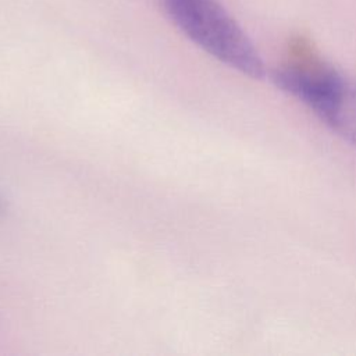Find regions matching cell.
<instances>
[{
  "label": "cell",
  "instance_id": "cell-1",
  "mask_svg": "<svg viewBox=\"0 0 356 356\" xmlns=\"http://www.w3.org/2000/svg\"><path fill=\"white\" fill-rule=\"evenodd\" d=\"M159 3L167 18L203 51L252 79L266 76V67L256 46L218 0Z\"/></svg>",
  "mask_w": 356,
  "mask_h": 356
},
{
  "label": "cell",
  "instance_id": "cell-3",
  "mask_svg": "<svg viewBox=\"0 0 356 356\" xmlns=\"http://www.w3.org/2000/svg\"><path fill=\"white\" fill-rule=\"evenodd\" d=\"M6 211H7V204L3 200V197L0 196V217H3L6 214Z\"/></svg>",
  "mask_w": 356,
  "mask_h": 356
},
{
  "label": "cell",
  "instance_id": "cell-2",
  "mask_svg": "<svg viewBox=\"0 0 356 356\" xmlns=\"http://www.w3.org/2000/svg\"><path fill=\"white\" fill-rule=\"evenodd\" d=\"M273 81L356 147V81L330 67L298 65L275 70Z\"/></svg>",
  "mask_w": 356,
  "mask_h": 356
}]
</instances>
